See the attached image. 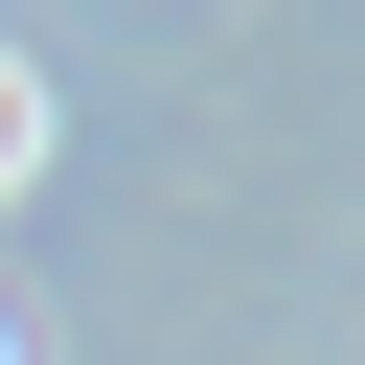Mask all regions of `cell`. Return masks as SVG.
Returning a JSON list of instances; mask_svg holds the SVG:
<instances>
[{
  "label": "cell",
  "mask_w": 365,
  "mask_h": 365,
  "mask_svg": "<svg viewBox=\"0 0 365 365\" xmlns=\"http://www.w3.org/2000/svg\"><path fill=\"white\" fill-rule=\"evenodd\" d=\"M23 182H46V68L0 46V205H23Z\"/></svg>",
  "instance_id": "1"
}]
</instances>
